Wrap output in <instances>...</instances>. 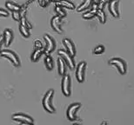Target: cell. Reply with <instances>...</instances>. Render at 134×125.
<instances>
[{"instance_id": "6da1fadb", "label": "cell", "mask_w": 134, "mask_h": 125, "mask_svg": "<svg viewBox=\"0 0 134 125\" xmlns=\"http://www.w3.org/2000/svg\"><path fill=\"white\" fill-rule=\"evenodd\" d=\"M53 95H54V90H50L46 92L44 99H43V106H44V110L50 113L55 112V109L52 104V99L53 97Z\"/></svg>"}, {"instance_id": "7a4b0ae2", "label": "cell", "mask_w": 134, "mask_h": 125, "mask_svg": "<svg viewBox=\"0 0 134 125\" xmlns=\"http://www.w3.org/2000/svg\"><path fill=\"white\" fill-rule=\"evenodd\" d=\"M1 57H4L8 58L10 62H12L15 66H19L20 65V61L19 58L14 52L9 50H4L1 51Z\"/></svg>"}, {"instance_id": "3957f363", "label": "cell", "mask_w": 134, "mask_h": 125, "mask_svg": "<svg viewBox=\"0 0 134 125\" xmlns=\"http://www.w3.org/2000/svg\"><path fill=\"white\" fill-rule=\"evenodd\" d=\"M58 55H59V57L63 58L65 63H67V65H68L71 70H73L75 67V63H74L73 58H72V56H71V54H70L67 50L65 51V50H58Z\"/></svg>"}, {"instance_id": "277c9868", "label": "cell", "mask_w": 134, "mask_h": 125, "mask_svg": "<svg viewBox=\"0 0 134 125\" xmlns=\"http://www.w3.org/2000/svg\"><path fill=\"white\" fill-rule=\"evenodd\" d=\"M12 120L17 121L18 123L23 124H32L33 119L29 116L24 115V114H15L12 116Z\"/></svg>"}, {"instance_id": "5b68a950", "label": "cell", "mask_w": 134, "mask_h": 125, "mask_svg": "<svg viewBox=\"0 0 134 125\" xmlns=\"http://www.w3.org/2000/svg\"><path fill=\"white\" fill-rule=\"evenodd\" d=\"M109 63L111 65L116 66L118 68V70H119V71L121 74H125V72H126V65H125V63L122 59H119V58H113V59L110 60Z\"/></svg>"}, {"instance_id": "8992f818", "label": "cell", "mask_w": 134, "mask_h": 125, "mask_svg": "<svg viewBox=\"0 0 134 125\" xmlns=\"http://www.w3.org/2000/svg\"><path fill=\"white\" fill-rule=\"evenodd\" d=\"M62 91L64 95L69 97L71 95V78L70 76L65 75L62 80Z\"/></svg>"}, {"instance_id": "52a82bcc", "label": "cell", "mask_w": 134, "mask_h": 125, "mask_svg": "<svg viewBox=\"0 0 134 125\" xmlns=\"http://www.w3.org/2000/svg\"><path fill=\"white\" fill-rule=\"evenodd\" d=\"M85 68H86V63L85 62H81L79 64L77 68L76 71V76L77 79L79 83H82L85 79Z\"/></svg>"}, {"instance_id": "ba28073f", "label": "cell", "mask_w": 134, "mask_h": 125, "mask_svg": "<svg viewBox=\"0 0 134 125\" xmlns=\"http://www.w3.org/2000/svg\"><path fill=\"white\" fill-rule=\"evenodd\" d=\"M119 0H110L109 1V10L111 14L115 17H118L119 16Z\"/></svg>"}, {"instance_id": "9c48e42d", "label": "cell", "mask_w": 134, "mask_h": 125, "mask_svg": "<svg viewBox=\"0 0 134 125\" xmlns=\"http://www.w3.org/2000/svg\"><path fill=\"white\" fill-rule=\"evenodd\" d=\"M80 107H81V105L79 103H73L68 108V110H67V116H68L70 120H75L76 119V113Z\"/></svg>"}, {"instance_id": "30bf717a", "label": "cell", "mask_w": 134, "mask_h": 125, "mask_svg": "<svg viewBox=\"0 0 134 125\" xmlns=\"http://www.w3.org/2000/svg\"><path fill=\"white\" fill-rule=\"evenodd\" d=\"M44 38L46 43V48H45V52L47 54H50L51 52L55 50V42L49 35H44Z\"/></svg>"}, {"instance_id": "8fae6325", "label": "cell", "mask_w": 134, "mask_h": 125, "mask_svg": "<svg viewBox=\"0 0 134 125\" xmlns=\"http://www.w3.org/2000/svg\"><path fill=\"white\" fill-rule=\"evenodd\" d=\"M60 23H61V17L60 16H55L52 19V29L54 31H57L58 33H62V29L60 28Z\"/></svg>"}, {"instance_id": "7c38bea8", "label": "cell", "mask_w": 134, "mask_h": 125, "mask_svg": "<svg viewBox=\"0 0 134 125\" xmlns=\"http://www.w3.org/2000/svg\"><path fill=\"white\" fill-rule=\"evenodd\" d=\"M63 43H64V45H65L67 51L71 54V56L74 57L75 54H76V50H75V47H74L73 44H72V42L68 38H65L63 40Z\"/></svg>"}, {"instance_id": "4fadbf2b", "label": "cell", "mask_w": 134, "mask_h": 125, "mask_svg": "<svg viewBox=\"0 0 134 125\" xmlns=\"http://www.w3.org/2000/svg\"><path fill=\"white\" fill-rule=\"evenodd\" d=\"M4 43L6 46H9V45L12 44V38H13V33L10 30H5L4 32Z\"/></svg>"}, {"instance_id": "5bb4252c", "label": "cell", "mask_w": 134, "mask_h": 125, "mask_svg": "<svg viewBox=\"0 0 134 125\" xmlns=\"http://www.w3.org/2000/svg\"><path fill=\"white\" fill-rule=\"evenodd\" d=\"M56 5H58L60 7H64V8H67V9H74L75 6L74 4H72L71 2L68 1V0H58L56 1Z\"/></svg>"}, {"instance_id": "9a60e30c", "label": "cell", "mask_w": 134, "mask_h": 125, "mask_svg": "<svg viewBox=\"0 0 134 125\" xmlns=\"http://www.w3.org/2000/svg\"><path fill=\"white\" fill-rule=\"evenodd\" d=\"M58 72H59L60 76H65L66 72V64L65 62L64 61V59L61 57H58Z\"/></svg>"}, {"instance_id": "2e32d148", "label": "cell", "mask_w": 134, "mask_h": 125, "mask_svg": "<svg viewBox=\"0 0 134 125\" xmlns=\"http://www.w3.org/2000/svg\"><path fill=\"white\" fill-rule=\"evenodd\" d=\"M43 52H44L43 48H37V49H36L33 51L32 55H31V60H32L33 62H37L40 58V57L42 56Z\"/></svg>"}, {"instance_id": "e0dca14e", "label": "cell", "mask_w": 134, "mask_h": 125, "mask_svg": "<svg viewBox=\"0 0 134 125\" xmlns=\"http://www.w3.org/2000/svg\"><path fill=\"white\" fill-rule=\"evenodd\" d=\"M92 0H84V2L77 8V11H83V10L89 9L92 6Z\"/></svg>"}, {"instance_id": "ac0fdd59", "label": "cell", "mask_w": 134, "mask_h": 125, "mask_svg": "<svg viewBox=\"0 0 134 125\" xmlns=\"http://www.w3.org/2000/svg\"><path fill=\"white\" fill-rule=\"evenodd\" d=\"M44 63H45L46 68L49 70H52L53 69V66H54V63H53V59L49 54H47L46 57H45V58H44Z\"/></svg>"}, {"instance_id": "d6986e66", "label": "cell", "mask_w": 134, "mask_h": 125, "mask_svg": "<svg viewBox=\"0 0 134 125\" xmlns=\"http://www.w3.org/2000/svg\"><path fill=\"white\" fill-rule=\"evenodd\" d=\"M5 7H6L8 10H12V11H15V10L19 11L20 9H21V7L19 6V5L16 4H14V3H12V2H9V1L5 3Z\"/></svg>"}, {"instance_id": "ffe728a7", "label": "cell", "mask_w": 134, "mask_h": 125, "mask_svg": "<svg viewBox=\"0 0 134 125\" xmlns=\"http://www.w3.org/2000/svg\"><path fill=\"white\" fill-rule=\"evenodd\" d=\"M97 10H98V8L95 7L94 9H92V10L87 11V12H85V14H83V17H84L85 19H92V18H93L96 16Z\"/></svg>"}, {"instance_id": "44dd1931", "label": "cell", "mask_w": 134, "mask_h": 125, "mask_svg": "<svg viewBox=\"0 0 134 125\" xmlns=\"http://www.w3.org/2000/svg\"><path fill=\"white\" fill-rule=\"evenodd\" d=\"M96 16L98 17V19L102 23H105V20H106V16L104 14V10H101V9H98L97 10V13H96Z\"/></svg>"}, {"instance_id": "7402d4cb", "label": "cell", "mask_w": 134, "mask_h": 125, "mask_svg": "<svg viewBox=\"0 0 134 125\" xmlns=\"http://www.w3.org/2000/svg\"><path fill=\"white\" fill-rule=\"evenodd\" d=\"M19 31L23 37H25V38H29L30 37V31H29V29L25 27V26H24L23 25H21V23L19 25Z\"/></svg>"}, {"instance_id": "603a6c76", "label": "cell", "mask_w": 134, "mask_h": 125, "mask_svg": "<svg viewBox=\"0 0 134 125\" xmlns=\"http://www.w3.org/2000/svg\"><path fill=\"white\" fill-rule=\"evenodd\" d=\"M55 10H56V12H57L58 14V16H60L61 17H65V16H66L65 11L63 10V8H62V7H60V6H58V5H56Z\"/></svg>"}, {"instance_id": "cb8c5ba5", "label": "cell", "mask_w": 134, "mask_h": 125, "mask_svg": "<svg viewBox=\"0 0 134 125\" xmlns=\"http://www.w3.org/2000/svg\"><path fill=\"white\" fill-rule=\"evenodd\" d=\"M12 17L13 19L16 21H20L21 17H20V13L18 10H15V11H12Z\"/></svg>"}, {"instance_id": "d4e9b609", "label": "cell", "mask_w": 134, "mask_h": 125, "mask_svg": "<svg viewBox=\"0 0 134 125\" xmlns=\"http://www.w3.org/2000/svg\"><path fill=\"white\" fill-rule=\"evenodd\" d=\"M104 51V47L102 46V45L98 46L94 50V53H95V54H102V53H103Z\"/></svg>"}, {"instance_id": "484cf974", "label": "cell", "mask_w": 134, "mask_h": 125, "mask_svg": "<svg viewBox=\"0 0 134 125\" xmlns=\"http://www.w3.org/2000/svg\"><path fill=\"white\" fill-rule=\"evenodd\" d=\"M20 23L21 25H23L24 26H25V27H27L28 29L31 28V25H29V23H27V21H26V18L25 17H21L20 19Z\"/></svg>"}, {"instance_id": "4316f807", "label": "cell", "mask_w": 134, "mask_h": 125, "mask_svg": "<svg viewBox=\"0 0 134 125\" xmlns=\"http://www.w3.org/2000/svg\"><path fill=\"white\" fill-rule=\"evenodd\" d=\"M0 16H1V17H8V16H9V13H8L7 10L0 9Z\"/></svg>"}, {"instance_id": "83f0119b", "label": "cell", "mask_w": 134, "mask_h": 125, "mask_svg": "<svg viewBox=\"0 0 134 125\" xmlns=\"http://www.w3.org/2000/svg\"><path fill=\"white\" fill-rule=\"evenodd\" d=\"M35 48H36V49H37V48H43V45L39 40L35 41Z\"/></svg>"}, {"instance_id": "f1b7e54d", "label": "cell", "mask_w": 134, "mask_h": 125, "mask_svg": "<svg viewBox=\"0 0 134 125\" xmlns=\"http://www.w3.org/2000/svg\"><path fill=\"white\" fill-rule=\"evenodd\" d=\"M4 44V37L3 36H0V57H1V48H2V45Z\"/></svg>"}, {"instance_id": "f546056e", "label": "cell", "mask_w": 134, "mask_h": 125, "mask_svg": "<svg viewBox=\"0 0 134 125\" xmlns=\"http://www.w3.org/2000/svg\"><path fill=\"white\" fill-rule=\"evenodd\" d=\"M38 3L40 4V5H41V6H45V5L47 4V3L45 2V0H38Z\"/></svg>"}, {"instance_id": "4dcf8cb0", "label": "cell", "mask_w": 134, "mask_h": 125, "mask_svg": "<svg viewBox=\"0 0 134 125\" xmlns=\"http://www.w3.org/2000/svg\"><path fill=\"white\" fill-rule=\"evenodd\" d=\"M99 2H100V0H92V3H93V4H98Z\"/></svg>"}]
</instances>
